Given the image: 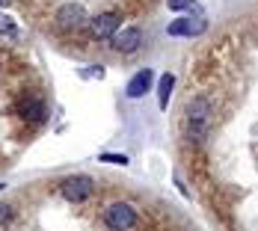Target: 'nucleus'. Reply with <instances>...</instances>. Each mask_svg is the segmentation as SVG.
<instances>
[{
	"instance_id": "dca6fc26",
	"label": "nucleus",
	"mask_w": 258,
	"mask_h": 231,
	"mask_svg": "<svg viewBox=\"0 0 258 231\" xmlns=\"http://www.w3.org/2000/svg\"><path fill=\"white\" fill-rule=\"evenodd\" d=\"M0 190H3V184H0Z\"/></svg>"
},
{
	"instance_id": "ddd939ff",
	"label": "nucleus",
	"mask_w": 258,
	"mask_h": 231,
	"mask_svg": "<svg viewBox=\"0 0 258 231\" xmlns=\"http://www.w3.org/2000/svg\"><path fill=\"white\" fill-rule=\"evenodd\" d=\"M166 3H169V9H190V12H199L196 0H166Z\"/></svg>"
},
{
	"instance_id": "f03ea898",
	"label": "nucleus",
	"mask_w": 258,
	"mask_h": 231,
	"mask_svg": "<svg viewBox=\"0 0 258 231\" xmlns=\"http://www.w3.org/2000/svg\"><path fill=\"white\" fill-rule=\"evenodd\" d=\"M104 222L113 231H131L137 225V210L128 202H116V205H110L104 210Z\"/></svg>"
},
{
	"instance_id": "39448f33",
	"label": "nucleus",
	"mask_w": 258,
	"mask_h": 231,
	"mask_svg": "<svg viewBox=\"0 0 258 231\" xmlns=\"http://www.w3.org/2000/svg\"><path fill=\"white\" fill-rule=\"evenodd\" d=\"M119 24H122V15L119 12H101V15H95L89 21V30H92L95 39H113Z\"/></svg>"
},
{
	"instance_id": "7ed1b4c3",
	"label": "nucleus",
	"mask_w": 258,
	"mask_h": 231,
	"mask_svg": "<svg viewBox=\"0 0 258 231\" xmlns=\"http://www.w3.org/2000/svg\"><path fill=\"white\" fill-rule=\"evenodd\" d=\"M59 190H62V196H66L69 202L80 205V202H86V199L95 193V181L89 178V175H72V178H66L59 184Z\"/></svg>"
},
{
	"instance_id": "9b49d317",
	"label": "nucleus",
	"mask_w": 258,
	"mask_h": 231,
	"mask_svg": "<svg viewBox=\"0 0 258 231\" xmlns=\"http://www.w3.org/2000/svg\"><path fill=\"white\" fill-rule=\"evenodd\" d=\"M0 33H3V36H9V39H15V36H18V30H15V24H12V18H9V15H0Z\"/></svg>"
},
{
	"instance_id": "6e6552de",
	"label": "nucleus",
	"mask_w": 258,
	"mask_h": 231,
	"mask_svg": "<svg viewBox=\"0 0 258 231\" xmlns=\"http://www.w3.org/2000/svg\"><path fill=\"white\" fill-rule=\"evenodd\" d=\"M166 33L169 36H199V33H205V18H175L172 24L166 27Z\"/></svg>"
},
{
	"instance_id": "0eeeda50",
	"label": "nucleus",
	"mask_w": 258,
	"mask_h": 231,
	"mask_svg": "<svg viewBox=\"0 0 258 231\" xmlns=\"http://www.w3.org/2000/svg\"><path fill=\"white\" fill-rule=\"evenodd\" d=\"M152 83H155V71L152 68H140L137 74L131 77V83H128V98H143L149 89H152Z\"/></svg>"
},
{
	"instance_id": "1a4fd4ad",
	"label": "nucleus",
	"mask_w": 258,
	"mask_h": 231,
	"mask_svg": "<svg viewBox=\"0 0 258 231\" xmlns=\"http://www.w3.org/2000/svg\"><path fill=\"white\" fill-rule=\"evenodd\" d=\"M18 113L24 119H30V122H42L45 119V104H42V98H36V95H27L24 101L18 104Z\"/></svg>"
},
{
	"instance_id": "f8f14e48",
	"label": "nucleus",
	"mask_w": 258,
	"mask_h": 231,
	"mask_svg": "<svg viewBox=\"0 0 258 231\" xmlns=\"http://www.w3.org/2000/svg\"><path fill=\"white\" fill-rule=\"evenodd\" d=\"M98 160H101V163H113V166H125V163H128L125 154H110V151H104Z\"/></svg>"
},
{
	"instance_id": "9d476101",
	"label": "nucleus",
	"mask_w": 258,
	"mask_h": 231,
	"mask_svg": "<svg viewBox=\"0 0 258 231\" xmlns=\"http://www.w3.org/2000/svg\"><path fill=\"white\" fill-rule=\"evenodd\" d=\"M172 86H175V77H172V74H163V77H160V83H157V104H160V110H166V107H169Z\"/></svg>"
},
{
	"instance_id": "423d86ee",
	"label": "nucleus",
	"mask_w": 258,
	"mask_h": 231,
	"mask_svg": "<svg viewBox=\"0 0 258 231\" xmlns=\"http://www.w3.org/2000/svg\"><path fill=\"white\" fill-rule=\"evenodd\" d=\"M140 45H143V33H140V27H122V30H116V36H113V48L122 51V53L140 51Z\"/></svg>"
},
{
	"instance_id": "20e7f679",
	"label": "nucleus",
	"mask_w": 258,
	"mask_h": 231,
	"mask_svg": "<svg viewBox=\"0 0 258 231\" xmlns=\"http://www.w3.org/2000/svg\"><path fill=\"white\" fill-rule=\"evenodd\" d=\"M53 21H56L59 30H80L89 18H86V9H83L80 3H62V6L56 9V18H53Z\"/></svg>"
},
{
	"instance_id": "f257e3e1",
	"label": "nucleus",
	"mask_w": 258,
	"mask_h": 231,
	"mask_svg": "<svg viewBox=\"0 0 258 231\" xmlns=\"http://www.w3.org/2000/svg\"><path fill=\"white\" fill-rule=\"evenodd\" d=\"M184 128H187V139L190 142H202L208 136V128H211V101L208 98H193L187 104V119H184Z\"/></svg>"
},
{
	"instance_id": "4468645a",
	"label": "nucleus",
	"mask_w": 258,
	"mask_h": 231,
	"mask_svg": "<svg viewBox=\"0 0 258 231\" xmlns=\"http://www.w3.org/2000/svg\"><path fill=\"white\" fill-rule=\"evenodd\" d=\"M6 219H12V207H9V205H0V222H6Z\"/></svg>"
},
{
	"instance_id": "2eb2a0df",
	"label": "nucleus",
	"mask_w": 258,
	"mask_h": 231,
	"mask_svg": "<svg viewBox=\"0 0 258 231\" xmlns=\"http://www.w3.org/2000/svg\"><path fill=\"white\" fill-rule=\"evenodd\" d=\"M6 3H9V0H0V6H6Z\"/></svg>"
}]
</instances>
